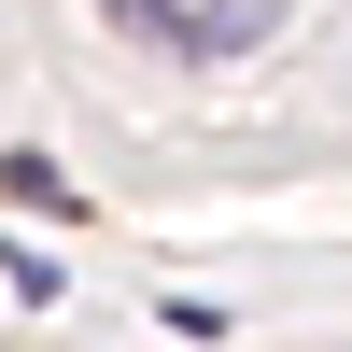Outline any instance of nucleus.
Here are the masks:
<instances>
[{
  "label": "nucleus",
  "mask_w": 352,
  "mask_h": 352,
  "mask_svg": "<svg viewBox=\"0 0 352 352\" xmlns=\"http://www.w3.org/2000/svg\"><path fill=\"white\" fill-rule=\"evenodd\" d=\"M254 28H268V0H184V28H169V43H197V56H240Z\"/></svg>",
  "instance_id": "f257e3e1"
}]
</instances>
